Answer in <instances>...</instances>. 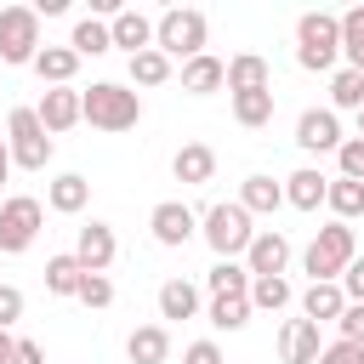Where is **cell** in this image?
<instances>
[{
    "mask_svg": "<svg viewBox=\"0 0 364 364\" xmlns=\"http://www.w3.org/2000/svg\"><path fill=\"white\" fill-rule=\"evenodd\" d=\"M318 353H324L318 324H313V318H284V330H279V358H284V364H313Z\"/></svg>",
    "mask_w": 364,
    "mask_h": 364,
    "instance_id": "14",
    "label": "cell"
},
{
    "mask_svg": "<svg viewBox=\"0 0 364 364\" xmlns=\"http://www.w3.org/2000/svg\"><path fill=\"white\" fill-rule=\"evenodd\" d=\"M74 301H85V307H114V279H108V273H85Z\"/></svg>",
    "mask_w": 364,
    "mask_h": 364,
    "instance_id": "36",
    "label": "cell"
},
{
    "mask_svg": "<svg viewBox=\"0 0 364 364\" xmlns=\"http://www.w3.org/2000/svg\"><path fill=\"white\" fill-rule=\"evenodd\" d=\"M324 205L336 210V222H353V216H364V182L330 176V193H324Z\"/></svg>",
    "mask_w": 364,
    "mask_h": 364,
    "instance_id": "30",
    "label": "cell"
},
{
    "mask_svg": "<svg viewBox=\"0 0 364 364\" xmlns=\"http://www.w3.org/2000/svg\"><path fill=\"white\" fill-rule=\"evenodd\" d=\"M193 313H199V284L165 279L159 284V318H193Z\"/></svg>",
    "mask_w": 364,
    "mask_h": 364,
    "instance_id": "26",
    "label": "cell"
},
{
    "mask_svg": "<svg viewBox=\"0 0 364 364\" xmlns=\"http://www.w3.org/2000/svg\"><path fill=\"white\" fill-rule=\"evenodd\" d=\"M11 353H17V336H11V330H0V364H11Z\"/></svg>",
    "mask_w": 364,
    "mask_h": 364,
    "instance_id": "44",
    "label": "cell"
},
{
    "mask_svg": "<svg viewBox=\"0 0 364 364\" xmlns=\"http://www.w3.org/2000/svg\"><path fill=\"white\" fill-rule=\"evenodd\" d=\"M341 68H358L364 74V6L341 11Z\"/></svg>",
    "mask_w": 364,
    "mask_h": 364,
    "instance_id": "32",
    "label": "cell"
},
{
    "mask_svg": "<svg viewBox=\"0 0 364 364\" xmlns=\"http://www.w3.org/2000/svg\"><path fill=\"white\" fill-rule=\"evenodd\" d=\"M336 165H341V176H347V182H364V136H341Z\"/></svg>",
    "mask_w": 364,
    "mask_h": 364,
    "instance_id": "37",
    "label": "cell"
},
{
    "mask_svg": "<svg viewBox=\"0 0 364 364\" xmlns=\"http://www.w3.org/2000/svg\"><path fill=\"white\" fill-rule=\"evenodd\" d=\"M205 40H210V23L193 6H171V11L154 17V51H165V57H182L188 63V57L205 51Z\"/></svg>",
    "mask_w": 364,
    "mask_h": 364,
    "instance_id": "5",
    "label": "cell"
},
{
    "mask_svg": "<svg viewBox=\"0 0 364 364\" xmlns=\"http://www.w3.org/2000/svg\"><path fill=\"white\" fill-rule=\"evenodd\" d=\"M74 256H80V267H85V273H108V267H114V256H119L114 228H108V222H85V228H80V239H74Z\"/></svg>",
    "mask_w": 364,
    "mask_h": 364,
    "instance_id": "13",
    "label": "cell"
},
{
    "mask_svg": "<svg viewBox=\"0 0 364 364\" xmlns=\"http://www.w3.org/2000/svg\"><path fill=\"white\" fill-rule=\"evenodd\" d=\"M324 193H330V176L313 171V165H301V171L284 176V205H290V210H318Z\"/></svg>",
    "mask_w": 364,
    "mask_h": 364,
    "instance_id": "18",
    "label": "cell"
},
{
    "mask_svg": "<svg viewBox=\"0 0 364 364\" xmlns=\"http://www.w3.org/2000/svg\"><path fill=\"white\" fill-rule=\"evenodd\" d=\"M358 256V239H353V228L347 222H324L318 233H313V245L301 250V267L313 273V284H336L341 273H347V262Z\"/></svg>",
    "mask_w": 364,
    "mask_h": 364,
    "instance_id": "4",
    "label": "cell"
},
{
    "mask_svg": "<svg viewBox=\"0 0 364 364\" xmlns=\"http://www.w3.org/2000/svg\"><path fill=\"white\" fill-rule=\"evenodd\" d=\"M0 91H6V85H0Z\"/></svg>",
    "mask_w": 364,
    "mask_h": 364,
    "instance_id": "47",
    "label": "cell"
},
{
    "mask_svg": "<svg viewBox=\"0 0 364 364\" xmlns=\"http://www.w3.org/2000/svg\"><path fill=\"white\" fill-rule=\"evenodd\" d=\"M296 63L307 74H336V63H341V17L336 11H301L296 17Z\"/></svg>",
    "mask_w": 364,
    "mask_h": 364,
    "instance_id": "1",
    "label": "cell"
},
{
    "mask_svg": "<svg viewBox=\"0 0 364 364\" xmlns=\"http://www.w3.org/2000/svg\"><path fill=\"white\" fill-rule=\"evenodd\" d=\"M165 80H171V57L165 51L148 46V51L131 57V85H165Z\"/></svg>",
    "mask_w": 364,
    "mask_h": 364,
    "instance_id": "34",
    "label": "cell"
},
{
    "mask_svg": "<svg viewBox=\"0 0 364 364\" xmlns=\"http://www.w3.org/2000/svg\"><path fill=\"white\" fill-rule=\"evenodd\" d=\"M336 284H341V296H347V301H364V256H353V262H347V273H341Z\"/></svg>",
    "mask_w": 364,
    "mask_h": 364,
    "instance_id": "42",
    "label": "cell"
},
{
    "mask_svg": "<svg viewBox=\"0 0 364 364\" xmlns=\"http://www.w3.org/2000/svg\"><path fill=\"white\" fill-rule=\"evenodd\" d=\"M296 148H301V154H336V148H341V114L307 108V114L296 119Z\"/></svg>",
    "mask_w": 364,
    "mask_h": 364,
    "instance_id": "11",
    "label": "cell"
},
{
    "mask_svg": "<svg viewBox=\"0 0 364 364\" xmlns=\"http://www.w3.org/2000/svg\"><path fill=\"white\" fill-rule=\"evenodd\" d=\"M6 176H11V154H6V136H0V188H6Z\"/></svg>",
    "mask_w": 364,
    "mask_h": 364,
    "instance_id": "45",
    "label": "cell"
},
{
    "mask_svg": "<svg viewBox=\"0 0 364 364\" xmlns=\"http://www.w3.org/2000/svg\"><path fill=\"white\" fill-rule=\"evenodd\" d=\"M80 279H85V267H80L74 250L46 256V290H51V296H80Z\"/></svg>",
    "mask_w": 364,
    "mask_h": 364,
    "instance_id": "25",
    "label": "cell"
},
{
    "mask_svg": "<svg viewBox=\"0 0 364 364\" xmlns=\"http://www.w3.org/2000/svg\"><path fill=\"white\" fill-rule=\"evenodd\" d=\"M171 176L188 182V188H205V182L216 176V148H210V142H182L176 159H171Z\"/></svg>",
    "mask_w": 364,
    "mask_h": 364,
    "instance_id": "17",
    "label": "cell"
},
{
    "mask_svg": "<svg viewBox=\"0 0 364 364\" xmlns=\"http://www.w3.org/2000/svg\"><path fill=\"white\" fill-rule=\"evenodd\" d=\"M341 307H347L341 284H307L301 290V318H313V324H336Z\"/></svg>",
    "mask_w": 364,
    "mask_h": 364,
    "instance_id": "22",
    "label": "cell"
},
{
    "mask_svg": "<svg viewBox=\"0 0 364 364\" xmlns=\"http://www.w3.org/2000/svg\"><path fill=\"white\" fill-rule=\"evenodd\" d=\"M239 91H273V68H267V57L239 51V57L228 63V97H239Z\"/></svg>",
    "mask_w": 364,
    "mask_h": 364,
    "instance_id": "19",
    "label": "cell"
},
{
    "mask_svg": "<svg viewBox=\"0 0 364 364\" xmlns=\"http://www.w3.org/2000/svg\"><path fill=\"white\" fill-rule=\"evenodd\" d=\"M358 136H364V108H358Z\"/></svg>",
    "mask_w": 364,
    "mask_h": 364,
    "instance_id": "46",
    "label": "cell"
},
{
    "mask_svg": "<svg viewBox=\"0 0 364 364\" xmlns=\"http://www.w3.org/2000/svg\"><path fill=\"white\" fill-rule=\"evenodd\" d=\"M68 51H74V57H102V51H114L108 23H102V17H80L74 34H68Z\"/></svg>",
    "mask_w": 364,
    "mask_h": 364,
    "instance_id": "27",
    "label": "cell"
},
{
    "mask_svg": "<svg viewBox=\"0 0 364 364\" xmlns=\"http://www.w3.org/2000/svg\"><path fill=\"white\" fill-rule=\"evenodd\" d=\"M205 284H210V296H245L250 290V273H245V262H216L205 273Z\"/></svg>",
    "mask_w": 364,
    "mask_h": 364,
    "instance_id": "35",
    "label": "cell"
},
{
    "mask_svg": "<svg viewBox=\"0 0 364 364\" xmlns=\"http://www.w3.org/2000/svg\"><path fill=\"white\" fill-rule=\"evenodd\" d=\"M46 205H51L57 216H80V210L91 205V182H85L80 171H63L57 182H46Z\"/></svg>",
    "mask_w": 364,
    "mask_h": 364,
    "instance_id": "20",
    "label": "cell"
},
{
    "mask_svg": "<svg viewBox=\"0 0 364 364\" xmlns=\"http://www.w3.org/2000/svg\"><path fill=\"white\" fill-rule=\"evenodd\" d=\"M222 85H228V63H222V57L199 51V57L182 63V91H188V97H216Z\"/></svg>",
    "mask_w": 364,
    "mask_h": 364,
    "instance_id": "16",
    "label": "cell"
},
{
    "mask_svg": "<svg viewBox=\"0 0 364 364\" xmlns=\"http://www.w3.org/2000/svg\"><path fill=\"white\" fill-rule=\"evenodd\" d=\"M199 239L216 250V262H239L245 250H250V239H256V228H250V210L233 199H222V205H210L205 216H199Z\"/></svg>",
    "mask_w": 364,
    "mask_h": 364,
    "instance_id": "3",
    "label": "cell"
},
{
    "mask_svg": "<svg viewBox=\"0 0 364 364\" xmlns=\"http://www.w3.org/2000/svg\"><path fill=\"white\" fill-rule=\"evenodd\" d=\"M108 40H114L125 57H136V51H148V46H154V17H148V11H136V6H125V11L108 23Z\"/></svg>",
    "mask_w": 364,
    "mask_h": 364,
    "instance_id": "15",
    "label": "cell"
},
{
    "mask_svg": "<svg viewBox=\"0 0 364 364\" xmlns=\"http://www.w3.org/2000/svg\"><path fill=\"white\" fill-rule=\"evenodd\" d=\"M125 358L131 364H165L171 358V330L165 324H136L125 336Z\"/></svg>",
    "mask_w": 364,
    "mask_h": 364,
    "instance_id": "21",
    "label": "cell"
},
{
    "mask_svg": "<svg viewBox=\"0 0 364 364\" xmlns=\"http://www.w3.org/2000/svg\"><path fill=\"white\" fill-rule=\"evenodd\" d=\"M205 318H210V330H245L250 324V296H210V307H205Z\"/></svg>",
    "mask_w": 364,
    "mask_h": 364,
    "instance_id": "29",
    "label": "cell"
},
{
    "mask_svg": "<svg viewBox=\"0 0 364 364\" xmlns=\"http://www.w3.org/2000/svg\"><path fill=\"white\" fill-rule=\"evenodd\" d=\"M34 119L46 125V136H57V131L80 125V91H74V85H46V91H40V102H34Z\"/></svg>",
    "mask_w": 364,
    "mask_h": 364,
    "instance_id": "12",
    "label": "cell"
},
{
    "mask_svg": "<svg viewBox=\"0 0 364 364\" xmlns=\"http://www.w3.org/2000/svg\"><path fill=\"white\" fill-rule=\"evenodd\" d=\"M245 296H250V313H256V307H262V313H279V307H290V301H296V290H290V279H284V273H273V279H250V290H245Z\"/></svg>",
    "mask_w": 364,
    "mask_h": 364,
    "instance_id": "28",
    "label": "cell"
},
{
    "mask_svg": "<svg viewBox=\"0 0 364 364\" xmlns=\"http://www.w3.org/2000/svg\"><path fill=\"white\" fill-rule=\"evenodd\" d=\"M11 364H46V347H40V341H28V336H17V353H11Z\"/></svg>",
    "mask_w": 364,
    "mask_h": 364,
    "instance_id": "43",
    "label": "cell"
},
{
    "mask_svg": "<svg viewBox=\"0 0 364 364\" xmlns=\"http://www.w3.org/2000/svg\"><path fill=\"white\" fill-rule=\"evenodd\" d=\"M28 68H34L46 85H68V80L80 74V57H74L68 46H40V57H34Z\"/></svg>",
    "mask_w": 364,
    "mask_h": 364,
    "instance_id": "23",
    "label": "cell"
},
{
    "mask_svg": "<svg viewBox=\"0 0 364 364\" xmlns=\"http://www.w3.org/2000/svg\"><path fill=\"white\" fill-rule=\"evenodd\" d=\"M313 364H364V347H358V341H330Z\"/></svg>",
    "mask_w": 364,
    "mask_h": 364,
    "instance_id": "40",
    "label": "cell"
},
{
    "mask_svg": "<svg viewBox=\"0 0 364 364\" xmlns=\"http://www.w3.org/2000/svg\"><path fill=\"white\" fill-rule=\"evenodd\" d=\"M239 205H245L250 216H273V210L284 205V182H273V176H245Z\"/></svg>",
    "mask_w": 364,
    "mask_h": 364,
    "instance_id": "24",
    "label": "cell"
},
{
    "mask_svg": "<svg viewBox=\"0 0 364 364\" xmlns=\"http://www.w3.org/2000/svg\"><path fill=\"white\" fill-rule=\"evenodd\" d=\"M233 119H239L245 131L267 125V119H273V91H239V97H233Z\"/></svg>",
    "mask_w": 364,
    "mask_h": 364,
    "instance_id": "33",
    "label": "cell"
},
{
    "mask_svg": "<svg viewBox=\"0 0 364 364\" xmlns=\"http://www.w3.org/2000/svg\"><path fill=\"white\" fill-rule=\"evenodd\" d=\"M148 228H154V239H159L165 250H182V245L199 233V216H193L182 199H159V205L148 210Z\"/></svg>",
    "mask_w": 364,
    "mask_h": 364,
    "instance_id": "9",
    "label": "cell"
},
{
    "mask_svg": "<svg viewBox=\"0 0 364 364\" xmlns=\"http://www.w3.org/2000/svg\"><path fill=\"white\" fill-rule=\"evenodd\" d=\"M6 154H11V165H23V171H46L51 136H46V125L34 119V108H11V114H6Z\"/></svg>",
    "mask_w": 364,
    "mask_h": 364,
    "instance_id": "7",
    "label": "cell"
},
{
    "mask_svg": "<svg viewBox=\"0 0 364 364\" xmlns=\"http://www.w3.org/2000/svg\"><path fill=\"white\" fill-rule=\"evenodd\" d=\"M46 228V205L34 193H11L0 199V256H23Z\"/></svg>",
    "mask_w": 364,
    "mask_h": 364,
    "instance_id": "6",
    "label": "cell"
},
{
    "mask_svg": "<svg viewBox=\"0 0 364 364\" xmlns=\"http://www.w3.org/2000/svg\"><path fill=\"white\" fill-rule=\"evenodd\" d=\"M182 364H228V358H222V347H216L210 336H199V341L182 347Z\"/></svg>",
    "mask_w": 364,
    "mask_h": 364,
    "instance_id": "39",
    "label": "cell"
},
{
    "mask_svg": "<svg viewBox=\"0 0 364 364\" xmlns=\"http://www.w3.org/2000/svg\"><path fill=\"white\" fill-rule=\"evenodd\" d=\"M80 119H91L97 131H131L142 119V97L119 80H97L91 91H80Z\"/></svg>",
    "mask_w": 364,
    "mask_h": 364,
    "instance_id": "2",
    "label": "cell"
},
{
    "mask_svg": "<svg viewBox=\"0 0 364 364\" xmlns=\"http://www.w3.org/2000/svg\"><path fill=\"white\" fill-rule=\"evenodd\" d=\"M341 108H364V74L358 68H336L330 74V114H341Z\"/></svg>",
    "mask_w": 364,
    "mask_h": 364,
    "instance_id": "31",
    "label": "cell"
},
{
    "mask_svg": "<svg viewBox=\"0 0 364 364\" xmlns=\"http://www.w3.org/2000/svg\"><path fill=\"white\" fill-rule=\"evenodd\" d=\"M336 330H341V341H358L364 347V301H347L341 318H336Z\"/></svg>",
    "mask_w": 364,
    "mask_h": 364,
    "instance_id": "38",
    "label": "cell"
},
{
    "mask_svg": "<svg viewBox=\"0 0 364 364\" xmlns=\"http://www.w3.org/2000/svg\"><path fill=\"white\" fill-rule=\"evenodd\" d=\"M290 267V239L279 233V228H256V239H250V250H245V273L250 279H273V273H284Z\"/></svg>",
    "mask_w": 364,
    "mask_h": 364,
    "instance_id": "10",
    "label": "cell"
},
{
    "mask_svg": "<svg viewBox=\"0 0 364 364\" xmlns=\"http://www.w3.org/2000/svg\"><path fill=\"white\" fill-rule=\"evenodd\" d=\"M0 284H6V279H0Z\"/></svg>",
    "mask_w": 364,
    "mask_h": 364,
    "instance_id": "48",
    "label": "cell"
},
{
    "mask_svg": "<svg viewBox=\"0 0 364 364\" xmlns=\"http://www.w3.org/2000/svg\"><path fill=\"white\" fill-rule=\"evenodd\" d=\"M23 318V290L17 284H0V330H11Z\"/></svg>",
    "mask_w": 364,
    "mask_h": 364,
    "instance_id": "41",
    "label": "cell"
},
{
    "mask_svg": "<svg viewBox=\"0 0 364 364\" xmlns=\"http://www.w3.org/2000/svg\"><path fill=\"white\" fill-rule=\"evenodd\" d=\"M40 57V11L34 6H0V63L23 68Z\"/></svg>",
    "mask_w": 364,
    "mask_h": 364,
    "instance_id": "8",
    "label": "cell"
}]
</instances>
